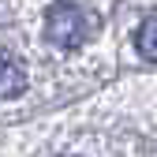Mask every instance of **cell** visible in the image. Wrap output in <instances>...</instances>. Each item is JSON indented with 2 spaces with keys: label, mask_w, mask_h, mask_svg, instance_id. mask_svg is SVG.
I'll use <instances>...</instances> for the list:
<instances>
[{
  "label": "cell",
  "mask_w": 157,
  "mask_h": 157,
  "mask_svg": "<svg viewBox=\"0 0 157 157\" xmlns=\"http://www.w3.org/2000/svg\"><path fill=\"white\" fill-rule=\"evenodd\" d=\"M94 34H97V15L90 8H82L78 0H56L45 15V37L64 52H75Z\"/></svg>",
  "instance_id": "6da1fadb"
},
{
  "label": "cell",
  "mask_w": 157,
  "mask_h": 157,
  "mask_svg": "<svg viewBox=\"0 0 157 157\" xmlns=\"http://www.w3.org/2000/svg\"><path fill=\"white\" fill-rule=\"evenodd\" d=\"M135 49H139L146 60H153V64H157V15H150L146 23L135 30Z\"/></svg>",
  "instance_id": "3957f363"
},
{
  "label": "cell",
  "mask_w": 157,
  "mask_h": 157,
  "mask_svg": "<svg viewBox=\"0 0 157 157\" xmlns=\"http://www.w3.org/2000/svg\"><path fill=\"white\" fill-rule=\"evenodd\" d=\"M26 90V67L15 52L0 49V97H19Z\"/></svg>",
  "instance_id": "7a4b0ae2"
}]
</instances>
